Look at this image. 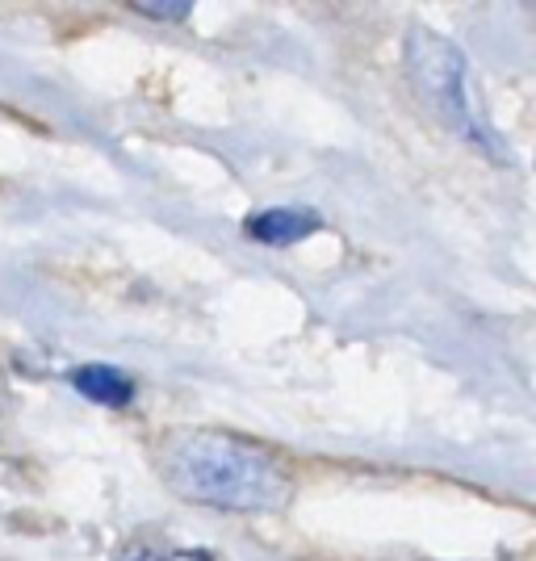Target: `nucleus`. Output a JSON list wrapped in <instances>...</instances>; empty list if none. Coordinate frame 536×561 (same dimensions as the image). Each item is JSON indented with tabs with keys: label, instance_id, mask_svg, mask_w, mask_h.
Here are the masks:
<instances>
[{
	"label": "nucleus",
	"instance_id": "obj_1",
	"mask_svg": "<svg viewBox=\"0 0 536 561\" xmlns=\"http://www.w3.org/2000/svg\"><path fill=\"white\" fill-rule=\"evenodd\" d=\"M163 482L172 491L214 512L264 515L289 507L294 478L269 448L231 432H181L163 445Z\"/></svg>",
	"mask_w": 536,
	"mask_h": 561
},
{
	"label": "nucleus",
	"instance_id": "obj_2",
	"mask_svg": "<svg viewBox=\"0 0 536 561\" xmlns=\"http://www.w3.org/2000/svg\"><path fill=\"white\" fill-rule=\"evenodd\" d=\"M407 71H411V84L420 89V96L436 110V114L461 135L474 147H487L499 160V142L490 135L487 117L478 110V96H474V76H469V64L461 47H453L444 34L427 30V25H415L407 34Z\"/></svg>",
	"mask_w": 536,
	"mask_h": 561
},
{
	"label": "nucleus",
	"instance_id": "obj_3",
	"mask_svg": "<svg viewBox=\"0 0 536 561\" xmlns=\"http://www.w3.org/2000/svg\"><path fill=\"white\" fill-rule=\"evenodd\" d=\"M319 231V214L294 210V206H277V210H260L248 218V234L269 243V248H294L306 234Z\"/></svg>",
	"mask_w": 536,
	"mask_h": 561
},
{
	"label": "nucleus",
	"instance_id": "obj_4",
	"mask_svg": "<svg viewBox=\"0 0 536 561\" xmlns=\"http://www.w3.org/2000/svg\"><path fill=\"white\" fill-rule=\"evenodd\" d=\"M71 386L89 402H101V407H126L135 398V381L114 365H84V369H76Z\"/></svg>",
	"mask_w": 536,
	"mask_h": 561
},
{
	"label": "nucleus",
	"instance_id": "obj_5",
	"mask_svg": "<svg viewBox=\"0 0 536 561\" xmlns=\"http://www.w3.org/2000/svg\"><path fill=\"white\" fill-rule=\"evenodd\" d=\"M142 18H156V22H189L193 4L189 0H168V4H156V0H139L135 4Z\"/></svg>",
	"mask_w": 536,
	"mask_h": 561
},
{
	"label": "nucleus",
	"instance_id": "obj_6",
	"mask_svg": "<svg viewBox=\"0 0 536 561\" xmlns=\"http://www.w3.org/2000/svg\"><path fill=\"white\" fill-rule=\"evenodd\" d=\"M117 561H214L206 549H176V553H147V549H130Z\"/></svg>",
	"mask_w": 536,
	"mask_h": 561
}]
</instances>
